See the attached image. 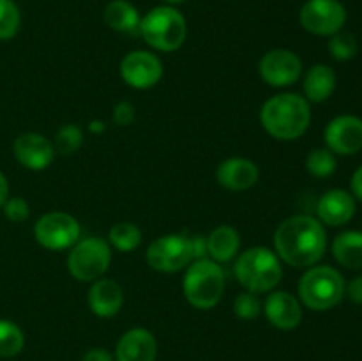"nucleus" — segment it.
<instances>
[{"mask_svg":"<svg viewBox=\"0 0 362 361\" xmlns=\"http://www.w3.org/2000/svg\"><path fill=\"white\" fill-rule=\"evenodd\" d=\"M327 250L324 223L310 214H293L274 230V251L279 260L296 269L317 265Z\"/></svg>","mask_w":362,"mask_h":361,"instance_id":"nucleus-1","label":"nucleus"},{"mask_svg":"<svg viewBox=\"0 0 362 361\" xmlns=\"http://www.w3.org/2000/svg\"><path fill=\"white\" fill-rule=\"evenodd\" d=\"M310 122V101L296 92L272 96L260 108L262 127L276 140H297L306 133Z\"/></svg>","mask_w":362,"mask_h":361,"instance_id":"nucleus-2","label":"nucleus"},{"mask_svg":"<svg viewBox=\"0 0 362 361\" xmlns=\"http://www.w3.org/2000/svg\"><path fill=\"white\" fill-rule=\"evenodd\" d=\"M233 271L244 289L255 294H264L271 292L279 285L283 265L274 250L253 246L237 255Z\"/></svg>","mask_w":362,"mask_h":361,"instance_id":"nucleus-3","label":"nucleus"},{"mask_svg":"<svg viewBox=\"0 0 362 361\" xmlns=\"http://www.w3.org/2000/svg\"><path fill=\"white\" fill-rule=\"evenodd\" d=\"M182 290L187 303L198 310L218 306L225 294V273L221 264L211 258L191 262L184 275Z\"/></svg>","mask_w":362,"mask_h":361,"instance_id":"nucleus-4","label":"nucleus"},{"mask_svg":"<svg viewBox=\"0 0 362 361\" xmlns=\"http://www.w3.org/2000/svg\"><path fill=\"white\" fill-rule=\"evenodd\" d=\"M138 32L152 50L170 53L186 41L187 23L184 14L173 6H158L141 16Z\"/></svg>","mask_w":362,"mask_h":361,"instance_id":"nucleus-5","label":"nucleus"},{"mask_svg":"<svg viewBox=\"0 0 362 361\" xmlns=\"http://www.w3.org/2000/svg\"><path fill=\"white\" fill-rule=\"evenodd\" d=\"M345 289V278L338 269L331 265H313L308 268L300 278L299 301L310 310H331L343 299Z\"/></svg>","mask_w":362,"mask_h":361,"instance_id":"nucleus-6","label":"nucleus"},{"mask_svg":"<svg viewBox=\"0 0 362 361\" xmlns=\"http://www.w3.org/2000/svg\"><path fill=\"white\" fill-rule=\"evenodd\" d=\"M112 264V248L103 237L80 239L67 255V271L78 282H95L103 278Z\"/></svg>","mask_w":362,"mask_h":361,"instance_id":"nucleus-7","label":"nucleus"},{"mask_svg":"<svg viewBox=\"0 0 362 361\" xmlns=\"http://www.w3.org/2000/svg\"><path fill=\"white\" fill-rule=\"evenodd\" d=\"M145 260L154 271L177 273L186 269L194 260L191 236L186 234H166L148 244Z\"/></svg>","mask_w":362,"mask_h":361,"instance_id":"nucleus-8","label":"nucleus"},{"mask_svg":"<svg viewBox=\"0 0 362 361\" xmlns=\"http://www.w3.org/2000/svg\"><path fill=\"white\" fill-rule=\"evenodd\" d=\"M81 227L74 216L62 211L42 214L34 225V237L42 248L52 251L73 248L80 241Z\"/></svg>","mask_w":362,"mask_h":361,"instance_id":"nucleus-9","label":"nucleus"},{"mask_svg":"<svg viewBox=\"0 0 362 361\" xmlns=\"http://www.w3.org/2000/svg\"><path fill=\"white\" fill-rule=\"evenodd\" d=\"M304 30L315 35H334L346 21V9L339 0H308L299 11Z\"/></svg>","mask_w":362,"mask_h":361,"instance_id":"nucleus-10","label":"nucleus"},{"mask_svg":"<svg viewBox=\"0 0 362 361\" xmlns=\"http://www.w3.org/2000/svg\"><path fill=\"white\" fill-rule=\"evenodd\" d=\"M258 73L262 80L271 87H288L296 84L303 74V60L292 50H269L258 62Z\"/></svg>","mask_w":362,"mask_h":361,"instance_id":"nucleus-11","label":"nucleus"},{"mask_svg":"<svg viewBox=\"0 0 362 361\" xmlns=\"http://www.w3.org/2000/svg\"><path fill=\"white\" fill-rule=\"evenodd\" d=\"M120 76L129 87L147 91L163 78V62L156 53L147 50L129 52L120 62Z\"/></svg>","mask_w":362,"mask_h":361,"instance_id":"nucleus-12","label":"nucleus"},{"mask_svg":"<svg viewBox=\"0 0 362 361\" xmlns=\"http://www.w3.org/2000/svg\"><path fill=\"white\" fill-rule=\"evenodd\" d=\"M13 152L21 166L34 170V172L46 170L55 159L53 142L46 138L45 134L34 133V131L18 134L13 144Z\"/></svg>","mask_w":362,"mask_h":361,"instance_id":"nucleus-13","label":"nucleus"},{"mask_svg":"<svg viewBox=\"0 0 362 361\" xmlns=\"http://www.w3.org/2000/svg\"><path fill=\"white\" fill-rule=\"evenodd\" d=\"M325 144L331 152L341 156L356 154L362 149V119L356 115H339L325 127Z\"/></svg>","mask_w":362,"mask_h":361,"instance_id":"nucleus-14","label":"nucleus"},{"mask_svg":"<svg viewBox=\"0 0 362 361\" xmlns=\"http://www.w3.org/2000/svg\"><path fill=\"white\" fill-rule=\"evenodd\" d=\"M264 311L267 321L283 331L296 329L303 321V303L288 290H271L265 297Z\"/></svg>","mask_w":362,"mask_h":361,"instance_id":"nucleus-15","label":"nucleus"},{"mask_svg":"<svg viewBox=\"0 0 362 361\" xmlns=\"http://www.w3.org/2000/svg\"><path fill=\"white\" fill-rule=\"evenodd\" d=\"M260 170L257 163L246 158H228L221 161L216 170L219 186L230 191H246L258 183Z\"/></svg>","mask_w":362,"mask_h":361,"instance_id":"nucleus-16","label":"nucleus"},{"mask_svg":"<svg viewBox=\"0 0 362 361\" xmlns=\"http://www.w3.org/2000/svg\"><path fill=\"white\" fill-rule=\"evenodd\" d=\"M158 356L156 336L145 328H133L117 342V361H154Z\"/></svg>","mask_w":362,"mask_h":361,"instance_id":"nucleus-17","label":"nucleus"},{"mask_svg":"<svg viewBox=\"0 0 362 361\" xmlns=\"http://www.w3.org/2000/svg\"><path fill=\"white\" fill-rule=\"evenodd\" d=\"M356 214V198L345 190H329L317 204V216L329 227H341Z\"/></svg>","mask_w":362,"mask_h":361,"instance_id":"nucleus-18","label":"nucleus"},{"mask_svg":"<svg viewBox=\"0 0 362 361\" xmlns=\"http://www.w3.org/2000/svg\"><path fill=\"white\" fill-rule=\"evenodd\" d=\"M87 301L88 308L94 315L103 319L113 317L119 314L124 304V290L115 280L103 276V278L92 282Z\"/></svg>","mask_w":362,"mask_h":361,"instance_id":"nucleus-19","label":"nucleus"},{"mask_svg":"<svg viewBox=\"0 0 362 361\" xmlns=\"http://www.w3.org/2000/svg\"><path fill=\"white\" fill-rule=\"evenodd\" d=\"M240 248V236L233 227L219 225L207 236V255L211 260L225 264L237 257Z\"/></svg>","mask_w":362,"mask_h":361,"instance_id":"nucleus-20","label":"nucleus"},{"mask_svg":"<svg viewBox=\"0 0 362 361\" xmlns=\"http://www.w3.org/2000/svg\"><path fill=\"white\" fill-rule=\"evenodd\" d=\"M304 98L310 103L327 101L336 88V73L325 64H315L304 74Z\"/></svg>","mask_w":362,"mask_h":361,"instance_id":"nucleus-21","label":"nucleus"},{"mask_svg":"<svg viewBox=\"0 0 362 361\" xmlns=\"http://www.w3.org/2000/svg\"><path fill=\"white\" fill-rule=\"evenodd\" d=\"M103 18L110 28L117 32H126V34L136 32L141 21L140 13L129 0H112L105 7Z\"/></svg>","mask_w":362,"mask_h":361,"instance_id":"nucleus-22","label":"nucleus"},{"mask_svg":"<svg viewBox=\"0 0 362 361\" xmlns=\"http://www.w3.org/2000/svg\"><path fill=\"white\" fill-rule=\"evenodd\" d=\"M332 255L343 268H362V232L346 230L332 241Z\"/></svg>","mask_w":362,"mask_h":361,"instance_id":"nucleus-23","label":"nucleus"},{"mask_svg":"<svg viewBox=\"0 0 362 361\" xmlns=\"http://www.w3.org/2000/svg\"><path fill=\"white\" fill-rule=\"evenodd\" d=\"M108 243L122 253H131L141 243V230L131 222H120L110 229Z\"/></svg>","mask_w":362,"mask_h":361,"instance_id":"nucleus-24","label":"nucleus"},{"mask_svg":"<svg viewBox=\"0 0 362 361\" xmlns=\"http://www.w3.org/2000/svg\"><path fill=\"white\" fill-rule=\"evenodd\" d=\"M25 345V335L18 324L0 319V357H14Z\"/></svg>","mask_w":362,"mask_h":361,"instance_id":"nucleus-25","label":"nucleus"},{"mask_svg":"<svg viewBox=\"0 0 362 361\" xmlns=\"http://www.w3.org/2000/svg\"><path fill=\"white\" fill-rule=\"evenodd\" d=\"M83 145V131L76 124H64L55 134V142H53V147L55 152L62 156L74 154L78 149Z\"/></svg>","mask_w":362,"mask_h":361,"instance_id":"nucleus-26","label":"nucleus"},{"mask_svg":"<svg viewBox=\"0 0 362 361\" xmlns=\"http://www.w3.org/2000/svg\"><path fill=\"white\" fill-rule=\"evenodd\" d=\"M336 161L334 152L329 149H313L306 158V170L313 177H329L336 172Z\"/></svg>","mask_w":362,"mask_h":361,"instance_id":"nucleus-27","label":"nucleus"},{"mask_svg":"<svg viewBox=\"0 0 362 361\" xmlns=\"http://www.w3.org/2000/svg\"><path fill=\"white\" fill-rule=\"evenodd\" d=\"M21 14L13 0H0V41L13 39L20 30Z\"/></svg>","mask_w":362,"mask_h":361,"instance_id":"nucleus-28","label":"nucleus"},{"mask_svg":"<svg viewBox=\"0 0 362 361\" xmlns=\"http://www.w3.org/2000/svg\"><path fill=\"white\" fill-rule=\"evenodd\" d=\"M264 310V303L258 297V294L244 290L233 299V314L243 321H255Z\"/></svg>","mask_w":362,"mask_h":361,"instance_id":"nucleus-29","label":"nucleus"},{"mask_svg":"<svg viewBox=\"0 0 362 361\" xmlns=\"http://www.w3.org/2000/svg\"><path fill=\"white\" fill-rule=\"evenodd\" d=\"M329 53H331L332 59L339 60V62L350 60L357 53L356 38L350 32H336L329 39Z\"/></svg>","mask_w":362,"mask_h":361,"instance_id":"nucleus-30","label":"nucleus"},{"mask_svg":"<svg viewBox=\"0 0 362 361\" xmlns=\"http://www.w3.org/2000/svg\"><path fill=\"white\" fill-rule=\"evenodd\" d=\"M2 209L6 218L13 223H21L30 216V205H28V202L21 197L7 198L6 204L2 205Z\"/></svg>","mask_w":362,"mask_h":361,"instance_id":"nucleus-31","label":"nucleus"},{"mask_svg":"<svg viewBox=\"0 0 362 361\" xmlns=\"http://www.w3.org/2000/svg\"><path fill=\"white\" fill-rule=\"evenodd\" d=\"M134 117H136L134 106L129 101H119L113 108V122L117 126H129V124H133Z\"/></svg>","mask_w":362,"mask_h":361,"instance_id":"nucleus-32","label":"nucleus"},{"mask_svg":"<svg viewBox=\"0 0 362 361\" xmlns=\"http://www.w3.org/2000/svg\"><path fill=\"white\" fill-rule=\"evenodd\" d=\"M191 246H193L194 260H198V258H209L207 236H204V234H194V236H191Z\"/></svg>","mask_w":362,"mask_h":361,"instance_id":"nucleus-33","label":"nucleus"},{"mask_svg":"<svg viewBox=\"0 0 362 361\" xmlns=\"http://www.w3.org/2000/svg\"><path fill=\"white\" fill-rule=\"evenodd\" d=\"M345 292L349 294V297L354 303L362 304V276H356V278L346 285Z\"/></svg>","mask_w":362,"mask_h":361,"instance_id":"nucleus-34","label":"nucleus"},{"mask_svg":"<svg viewBox=\"0 0 362 361\" xmlns=\"http://www.w3.org/2000/svg\"><path fill=\"white\" fill-rule=\"evenodd\" d=\"M81 361H113V356L103 347H95V349L87 350Z\"/></svg>","mask_w":362,"mask_h":361,"instance_id":"nucleus-35","label":"nucleus"},{"mask_svg":"<svg viewBox=\"0 0 362 361\" xmlns=\"http://www.w3.org/2000/svg\"><path fill=\"white\" fill-rule=\"evenodd\" d=\"M350 186H352V195L356 198L362 200V165L354 172L352 180H350Z\"/></svg>","mask_w":362,"mask_h":361,"instance_id":"nucleus-36","label":"nucleus"},{"mask_svg":"<svg viewBox=\"0 0 362 361\" xmlns=\"http://www.w3.org/2000/svg\"><path fill=\"white\" fill-rule=\"evenodd\" d=\"M7 198H9V183H7V177L0 172V207L6 204Z\"/></svg>","mask_w":362,"mask_h":361,"instance_id":"nucleus-37","label":"nucleus"},{"mask_svg":"<svg viewBox=\"0 0 362 361\" xmlns=\"http://www.w3.org/2000/svg\"><path fill=\"white\" fill-rule=\"evenodd\" d=\"M88 130L92 131V133H95V134H99V133H103V131L106 130V124L103 122V120H92L90 124H88Z\"/></svg>","mask_w":362,"mask_h":361,"instance_id":"nucleus-38","label":"nucleus"},{"mask_svg":"<svg viewBox=\"0 0 362 361\" xmlns=\"http://www.w3.org/2000/svg\"><path fill=\"white\" fill-rule=\"evenodd\" d=\"M166 4H170V6H175V4H182L186 2V0H165Z\"/></svg>","mask_w":362,"mask_h":361,"instance_id":"nucleus-39","label":"nucleus"}]
</instances>
